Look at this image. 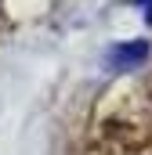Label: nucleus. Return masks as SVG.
Instances as JSON below:
<instances>
[{"instance_id": "nucleus-1", "label": "nucleus", "mask_w": 152, "mask_h": 155, "mask_svg": "<svg viewBox=\"0 0 152 155\" xmlns=\"http://www.w3.org/2000/svg\"><path fill=\"white\" fill-rule=\"evenodd\" d=\"M145 54H149V43H145V40L116 43V47H109V65H112V69H130V65H138Z\"/></svg>"}, {"instance_id": "nucleus-2", "label": "nucleus", "mask_w": 152, "mask_h": 155, "mask_svg": "<svg viewBox=\"0 0 152 155\" xmlns=\"http://www.w3.org/2000/svg\"><path fill=\"white\" fill-rule=\"evenodd\" d=\"M138 4H141V7L149 11V18H152V0H138Z\"/></svg>"}]
</instances>
